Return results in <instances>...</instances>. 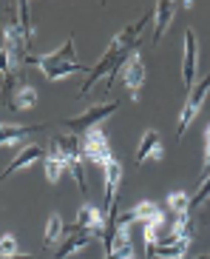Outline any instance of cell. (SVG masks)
<instances>
[{"instance_id":"ffe728a7","label":"cell","mask_w":210,"mask_h":259,"mask_svg":"<svg viewBox=\"0 0 210 259\" xmlns=\"http://www.w3.org/2000/svg\"><path fill=\"white\" fill-rule=\"evenodd\" d=\"M0 74H6V77L17 74L15 63H12V57H9V54H6V49H0Z\"/></svg>"},{"instance_id":"30bf717a","label":"cell","mask_w":210,"mask_h":259,"mask_svg":"<svg viewBox=\"0 0 210 259\" xmlns=\"http://www.w3.org/2000/svg\"><path fill=\"white\" fill-rule=\"evenodd\" d=\"M105 225H108V222H105V213L94 205H83L80 213H77V220H74L77 231H88V234H94V236H105Z\"/></svg>"},{"instance_id":"603a6c76","label":"cell","mask_w":210,"mask_h":259,"mask_svg":"<svg viewBox=\"0 0 210 259\" xmlns=\"http://www.w3.org/2000/svg\"><path fill=\"white\" fill-rule=\"evenodd\" d=\"M150 259H165V256H150Z\"/></svg>"},{"instance_id":"5b68a950","label":"cell","mask_w":210,"mask_h":259,"mask_svg":"<svg viewBox=\"0 0 210 259\" xmlns=\"http://www.w3.org/2000/svg\"><path fill=\"white\" fill-rule=\"evenodd\" d=\"M207 92H210V71L199 80V83L193 85L188 92V100H185V108H182L179 114V125H176V137H185V131H188V125L196 120V114L202 111L204 100H207Z\"/></svg>"},{"instance_id":"e0dca14e","label":"cell","mask_w":210,"mask_h":259,"mask_svg":"<svg viewBox=\"0 0 210 259\" xmlns=\"http://www.w3.org/2000/svg\"><path fill=\"white\" fill-rule=\"evenodd\" d=\"M165 205L171 208L176 217H179V213H188L190 211V197L185 194V191H171V194H168V199H165Z\"/></svg>"},{"instance_id":"d6986e66","label":"cell","mask_w":210,"mask_h":259,"mask_svg":"<svg viewBox=\"0 0 210 259\" xmlns=\"http://www.w3.org/2000/svg\"><path fill=\"white\" fill-rule=\"evenodd\" d=\"M17 253V239L12 234L0 236V256H15Z\"/></svg>"},{"instance_id":"7402d4cb","label":"cell","mask_w":210,"mask_h":259,"mask_svg":"<svg viewBox=\"0 0 210 259\" xmlns=\"http://www.w3.org/2000/svg\"><path fill=\"white\" fill-rule=\"evenodd\" d=\"M0 259H34L31 253H15V256H0Z\"/></svg>"},{"instance_id":"2e32d148","label":"cell","mask_w":210,"mask_h":259,"mask_svg":"<svg viewBox=\"0 0 210 259\" xmlns=\"http://www.w3.org/2000/svg\"><path fill=\"white\" fill-rule=\"evenodd\" d=\"M66 225H63V217L60 213H51L48 217V222H45V236H43V245H54V242H60L63 236H66Z\"/></svg>"},{"instance_id":"5bb4252c","label":"cell","mask_w":210,"mask_h":259,"mask_svg":"<svg viewBox=\"0 0 210 259\" xmlns=\"http://www.w3.org/2000/svg\"><path fill=\"white\" fill-rule=\"evenodd\" d=\"M40 125H20V122H0V145H15L17 140L34 134Z\"/></svg>"},{"instance_id":"44dd1931","label":"cell","mask_w":210,"mask_h":259,"mask_svg":"<svg viewBox=\"0 0 210 259\" xmlns=\"http://www.w3.org/2000/svg\"><path fill=\"white\" fill-rule=\"evenodd\" d=\"M202 171H204V177L210 174V122L204 125V160H202Z\"/></svg>"},{"instance_id":"7c38bea8","label":"cell","mask_w":210,"mask_h":259,"mask_svg":"<svg viewBox=\"0 0 210 259\" xmlns=\"http://www.w3.org/2000/svg\"><path fill=\"white\" fill-rule=\"evenodd\" d=\"M131 256H136L134 245H131V231H128V228H117L114 242L105 248V259H131Z\"/></svg>"},{"instance_id":"277c9868","label":"cell","mask_w":210,"mask_h":259,"mask_svg":"<svg viewBox=\"0 0 210 259\" xmlns=\"http://www.w3.org/2000/svg\"><path fill=\"white\" fill-rule=\"evenodd\" d=\"M120 108V103L117 100H105V103H99V106H91L88 111H83L80 117H71V120H63V128L71 131V134H77V137H83L85 131L97 128V122L105 120L108 114H114Z\"/></svg>"},{"instance_id":"8fae6325","label":"cell","mask_w":210,"mask_h":259,"mask_svg":"<svg viewBox=\"0 0 210 259\" xmlns=\"http://www.w3.org/2000/svg\"><path fill=\"white\" fill-rule=\"evenodd\" d=\"M94 239H99V236H94V234H88V231H68V236H66V242L57 248V253H54V259H66V256H74V253H80L83 248H88Z\"/></svg>"},{"instance_id":"9c48e42d","label":"cell","mask_w":210,"mask_h":259,"mask_svg":"<svg viewBox=\"0 0 210 259\" xmlns=\"http://www.w3.org/2000/svg\"><path fill=\"white\" fill-rule=\"evenodd\" d=\"M40 160H45V148L40 143H31V145H26L20 154H17L15 160L6 165V171L0 174V183L6 180V177H12V174H17V171H23V168H31L34 162H40Z\"/></svg>"},{"instance_id":"ba28073f","label":"cell","mask_w":210,"mask_h":259,"mask_svg":"<svg viewBox=\"0 0 210 259\" xmlns=\"http://www.w3.org/2000/svg\"><path fill=\"white\" fill-rule=\"evenodd\" d=\"M159 160H165V145H162L156 131L148 128L139 140V148H136V162L145 165V162H159Z\"/></svg>"},{"instance_id":"4fadbf2b","label":"cell","mask_w":210,"mask_h":259,"mask_svg":"<svg viewBox=\"0 0 210 259\" xmlns=\"http://www.w3.org/2000/svg\"><path fill=\"white\" fill-rule=\"evenodd\" d=\"M173 15H176V3H171V0L156 3V9H153V43H159V40H162V34L168 31Z\"/></svg>"},{"instance_id":"ac0fdd59","label":"cell","mask_w":210,"mask_h":259,"mask_svg":"<svg viewBox=\"0 0 210 259\" xmlns=\"http://www.w3.org/2000/svg\"><path fill=\"white\" fill-rule=\"evenodd\" d=\"M210 199V174L204 177L202 183H199V188H196V194L190 197V208H199L202 202H207Z\"/></svg>"},{"instance_id":"7a4b0ae2","label":"cell","mask_w":210,"mask_h":259,"mask_svg":"<svg viewBox=\"0 0 210 259\" xmlns=\"http://www.w3.org/2000/svg\"><path fill=\"white\" fill-rule=\"evenodd\" d=\"M0 106H6L9 111H29V108L37 106V89L29 83H23L17 74L6 77L3 83V94H0Z\"/></svg>"},{"instance_id":"8992f818","label":"cell","mask_w":210,"mask_h":259,"mask_svg":"<svg viewBox=\"0 0 210 259\" xmlns=\"http://www.w3.org/2000/svg\"><path fill=\"white\" fill-rule=\"evenodd\" d=\"M196 69H199V40H196V31L188 29L185 31V54H182V85L188 92L196 85Z\"/></svg>"},{"instance_id":"cb8c5ba5","label":"cell","mask_w":210,"mask_h":259,"mask_svg":"<svg viewBox=\"0 0 210 259\" xmlns=\"http://www.w3.org/2000/svg\"><path fill=\"white\" fill-rule=\"evenodd\" d=\"M131 259H136V256H131Z\"/></svg>"},{"instance_id":"6da1fadb","label":"cell","mask_w":210,"mask_h":259,"mask_svg":"<svg viewBox=\"0 0 210 259\" xmlns=\"http://www.w3.org/2000/svg\"><path fill=\"white\" fill-rule=\"evenodd\" d=\"M37 66H40L45 80H66V77L77 74V71H88L83 63H77L74 37H68L66 43L51 54H37Z\"/></svg>"},{"instance_id":"3957f363","label":"cell","mask_w":210,"mask_h":259,"mask_svg":"<svg viewBox=\"0 0 210 259\" xmlns=\"http://www.w3.org/2000/svg\"><path fill=\"white\" fill-rule=\"evenodd\" d=\"M80 151H83L85 162L99 165V168H105L108 162L114 160L108 137H105V131H99V128H91V131H85L83 137H80Z\"/></svg>"},{"instance_id":"52a82bcc","label":"cell","mask_w":210,"mask_h":259,"mask_svg":"<svg viewBox=\"0 0 210 259\" xmlns=\"http://www.w3.org/2000/svg\"><path fill=\"white\" fill-rule=\"evenodd\" d=\"M122 83L128 85L131 97L139 100V92H142V83H145V60L142 54H128V60L122 63Z\"/></svg>"},{"instance_id":"9a60e30c","label":"cell","mask_w":210,"mask_h":259,"mask_svg":"<svg viewBox=\"0 0 210 259\" xmlns=\"http://www.w3.org/2000/svg\"><path fill=\"white\" fill-rule=\"evenodd\" d=\"M43 171H45V180H48L51 185L63 177V171H66V160H63V154L57 151V148H54V151H45Z\"/></svg>"}]
</instances>
